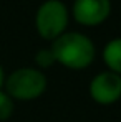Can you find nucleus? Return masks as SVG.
<instances>
[{
    "label": "nucleus",
    "instance_id": "1",
    "mask_svg": "<svg viewBox=\"0 0 121 122\" xmlns=\"http://www.w3.org/2000/svg\"><path fill=\"white\" fill-rule=\"evenodd\" d=\"M55 61L70 69H85L95 60V45L81 33L70 31L53 40L50 48Z\"/></svg>",
    "mask_w": 121,
    "mask_h": 122
},
{
    "label": "nucleus",
    "instance_id": "2",
    "mask_svg": "<svg viewBox=\"0 0 121 122\" xmlns=\"http://www.w3.org/2000/svg\"><path fill=\"white\" fill-rule=\"evenodd\" d=\"M5 89L7 94L13 99H20V101L37 99L46 89V78L40 69L20 68L7 78Z\"/></svg>",
    "mask_w": 121,
    "mask_h": 122
},
{
    "label": "nucleus",
    "instance_id": "3",
    "mask_svg": "<svg viewBox=\"0 0 121 122\" xmlns=\"http://www.w3.org/2000/svg\"><path fill=\"white\" fill-rule=\"evenodd\" d=\"M37 30L41 38L55 40L63 35L68 23V10L60 0H46L37 12Z\"/></svg>",
    "mask_w": 121,
    "mask_h": 122
},
{
    "label": "nucleus",
    "instance_id": "4",
    "mask_svg": "<svg viewBox=\"0 0 121 122\" xmlns=\"http://www.w3.org/2000/svg\"><path fill=\"white\" fill-rule=\"evenodd\" d=\"M90 94L98 104H113L121 97V76L106 71L93 78L90 84Z\"/></svg>",
    "mask_w": 121,
    "mask_h": 122
},
{
    "label": "nucleus",
    "instance_id": "5",
    "mask_svg": "<svg viewBox=\"0 0 121 122\" xmlns=\"http://www.w3.org/2000/svg\"><path fill=\"white\" fill-rule=\"evenodd\" d=\"M109 12H111L109 0H75L73 3L75 20L86 26H95L103 23L109 17Z\"/></svg>",
    "mask_w": 121,
    "mask_h": 122
},
{
    "label": "nucleus",
    "instance_id": "6",
    "mask_svg": "<svg viewBox=\"0 0 121 122\" xmlns=\"http://www.w3.org/2000/svg\"><path fill=\"white\" fill-rule=\"evenodd\" d=\"M103 60L113 73L121 76V38H115L104 46Z\"/></svg>",
    "mask_w": 121,
    "mask_h": 122
},
{
    "label": "nucleus",
    "instance_id": "7",
    "mask_svg": "<svg viewBox=\"0 0 121 122\" xmlns=\"http://www.w3.org/2000/svg\"><path fill=\"white\" fill-rule=\"evenodd\" d=\"M13 112V101L7 92L0 91V121H7Z\"/></svg>",
    "mask_w": 121,
    "mask_h": 122
},
{
    "label": "nucleus",
    "instance_id": "8",
    "mask_svg": "<svg viewBox=\"0 0 121 122\" xmlns=\"http://www.w3.org/2000/svg\"><path fill=\"white\" fill-rule=\"evenodd\" d=\"M53 63H55V58H53V55H52L50 50H40L38 51V55H37V64L40 68H48Z\"/></svg>",
    "mask_w": 121,
    "mask_h": 122
},
{
    "label": "nucleus",
    "instance_id": "9",
    "mask_svg": "<svg viewBox=\"0 0 121 122\" xmlns=\"http://www.w3.org/2000/svg\"><path fill=\"white\" fill-rule=\"evenodd\" d=\"M2 84H3V71L0 68V87H2Z\"/></svg>",
    "mask_w": 121,
    "mask_h": 122
}]
</instances>
